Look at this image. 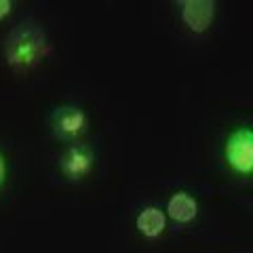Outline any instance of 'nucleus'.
Segmentation results:
<instances>
[{"instance_id":"nucleus-1","label":"nucleus","mask_w":253,"mask_h":253,"mask_svg":"<svg viewBox=\"0 0 253 253\" xmlns=\"http://www.w3.org/2000/svg\"><path fill=\"white\" fill-rule=\"evenodd\" d=\"M49 51L51 46L49 41H46L44 30L32 21L15 26L4 42L6 61L15 70H30L38 66L49 55Z\"/></svg>"},{"instance_id":"nucleus-2","label":"nucleus","mask_w":253,"mask_h":253,"mask_svg":"<svg viewBox=\"0 0 253 253\" xmlns=\"http://www.w3.org/2000/svg\"><path fill=\"white\" fill-rule=\"evenodd\" d=\"M224 158L234 173L253 175V126H239L226 137Z\"/></svg>"},{"instance_id":"nucleus-3","label":"nucleus","mask_w":253,"mask_h":253,"mask_svg":"<svg viewBox=\"0 0 253 253\" xmlns=\"http://www.w3.org/2000/svg\"><path fill=\"white\" fill-rule=\"evenodd\" d=\"M86 125H89V116L78 106H59L51 114L53 133L59 139H76L84 133Z\"/></svg>"},{"instance_id":"nucleus-4","label":"nucleus","mask_w":253,"mask_h":253,"mask_svg":"<svg viewBox=\"0 0 253 253\" xmlns=\"http://www.w3.org/2000/svg\"><path fill=\"white\" fill-rule=\"evenodd\" d=\"M95 167V152L84 144H72L59 158V171L68 179H83Z\"/></svg>"},{"instance_id":"nucleus-5","label":"nucleus","mask_w":253,"mask_h":253,"mask_svg":"<svg viewBox=\"0 0 253 253\" xmlns=\"http://www.w3.org/2000/svg\"><path fill=\"white\" fill-rule=\"evenodd\" d=\"M179 15L190 32L203 34L211 28L213 19H215V2L213 0H181Z\"/></svg>"},{"instance_id":"nucleus-6","label":"nucleus","mask_w":253,"mask_h":253,"mask_svg":"<svg viewBox=\"0 0 253 253\" xmlns=\"http://www.w3.org/2000/svg\"><path fill=\"white\" fill-rule=\"evenodd\" d=\"M167 215L177 224H190L199 215V203L190 192L179 190V192L171 194V199L167 201Z\"/></svg>"},{"instance_id":"nucleus-7","label":"nucleus","mask_w":253,"mask_h":253,"mask_svg":"<svg viewBox=\"0 0 253 253\" xmlns=\"http://www.w3.org/2000/svg\"><path fill=\"white\" fill-rule=\"evenodd\" d=\"M165 226H167V215H165V211L154 207V205L144 207L135 217L137 232L141 236H146V239H158L165 232Z\"/></svg>"},{"instance_id":"nucleus-8","label":"nucleus","mask_w":253,"mask_h":253,"mask_svg":"<svg viewBox=\"0 0 253 253\" xmlns=\"http://www.w3.org/2000/svg\"><path fill=\"white\" fill-rule=\"evenodd\" d=\"M6 175H9V165H6V156H4V152L0 150V188L4 186Z\"/></svg>"},{"instance_id":"nucleus-9","label":"nucleus","mask_w":253,"mask_h":253,"mask_svg":"<svg viewBox=\"0 0 253 253\" xmlns=\"http://www.w3.org/2000/svg\"><path fill=\"white\" fill-rule=\"evenodd\" d=\"M13 13V2L11 0H0V21L6 19Z\"/></svg>"}]
</instances>
